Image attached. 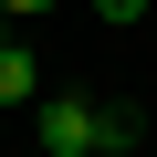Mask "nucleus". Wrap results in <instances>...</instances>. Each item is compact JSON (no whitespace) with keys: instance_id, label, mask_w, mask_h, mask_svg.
<instances>
[{"instance_id":"1","label":"nucleus","mask_w":157,"mask_h":157,"mask_svg":"<svg viewBox=\"0 0 157 157\" xmlns=\"http://www.w3.org/2000/svg\"><path fill=\"white\" fill-rule=\"evenodd\" d=\"M42 157H105V94L52 84L42 94Z\"/></svg>"},{"instance_id":"2","label":"nucleus","mask_w":157,"mask_h":157,"mask_svg":"<svg viewBox=\"0 0 157 157\" xmlns=\"http://www.w3.org/2000/svg\"><path fill=\"white\" fill-rule=\"evenodd\" d=\"M0 105H42V52L32 42H0Z\"/></svg>"},{"instance_id":"3","label":"nucleus","mask_w":157,"mask_h":157,"mask_svg":"<svg viewBox=\"0 0 157 157\" xmlns=\"http://www.w3.org/2000/svg\"><path fill=\"white\" fill-rule=\"evenodd\" d=\"M136 136H147V126H136V105H105V157H126Z\"/></svg>"},{"instance_id":"4","label":"nucleus","mask_w":157,"mask_h":157,"mask_svg":"<svg viewBox=\"0 0 157 157\" xmlns=\"http://www.w3.org/2000/svg\"><path fill=\"white\" fill-rule=\"evenodd\" d=\"M94 11H105L115 32H136V21H147V0H94Z\"/></svg>"},{"instance_id":"5","label":"nucleus","mask_w":157,"mask_h":157,"mask_svg":"<svg viewBox=\"0 0 157 157\" xmlns=\"http://www.w3.org/2000/svg\"><path fill=\"white\" fill-rule=\"evenodd\" d=\"M42 11H52V0H0V21H42Z\"/></svg>"}]
</instances>
